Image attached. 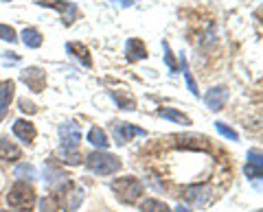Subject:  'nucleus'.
<instances>
[{"mask_svg":"<svg viewBox=\"0 0 263 212\" xmlns=\"http://www.w3.org/2000/svg\"><path fill=\"white\" fill-rule=\"evenodd\" d=\"M143 190H145L143 182L138 177H132V175L117 177L112 182V193L117 195V199L123 201V203H136L138 199H141Z\"/></svg>","mask_w":263,"mask_h":212,"instance_id":"nucleus-1","label":"nucleus"},{"mask_svg":"<svg viewBox=\"0 0 263 212\" xmlns=\"http://www.w3.org/2000/svg\"><path fill=\"white\" fill-rule=\"evenodd\" d=\"M86 166L90 173H97V175H114L117 171H121V160L117 156H112L108 151H92L90 156L86 158Z\"/></svg>","mask_w":263,"mask_h":212,"instance_id":"nucleus-2","label":"nucleus"},{"mask_svg":"<svg viewBox=\"0 0 263 212\" xmlns=\"http://www.w3.org/2000/svg\"><path fill=\"white\" fill-rule=\"evenodd\" d=\"M35 201H37V195L33 190V186L27 182L13 184L9 188V193H7V203L15 210H31L35 206Z\"/></svg>","mask_w":263,"mask_h":212,"instance_id":"nucleus-3","label":"nucleus"},{"mask_svg":"<svg viewBox=\"0 0 263 212\" xmlns=\"http://www.w3.org/2000/svg\"><path fill=\"white\" fill-rule=\"evenodd\" d=\"M84 188H79V186H68L64 193H60L57 195V199H60V206H62V210H66V212H75L81 203H84Z\"/></svg>","mask_w":263,"mask_h":212,"instance_id":"nucleus-4","label":"nucleus"},{"mask_svg":"<svg viewBox=\"0 0 263 212\" xmlns=\"http://www.w3.org/2000/svg\"><path fill=\"white\" fill-rule=\"evenodd\" d=\"M57 134H60V140H62V149H79L81 127L77 123H62Z\"/></svg>","mask_w":263,"mask_h":212,"instance_id":"nucleus-5","label":"nucleus"},{"mask_svg":"<svg viewBox=\"0 0 263 212\" xmlns=\"http://www.w3.org/2000/svg\"><path fill=\"white\" fill-rule=\"evenodd\" d=\"M22 83H27V88L31 90V92H44V86H46V75L42 68H35L31 66L27 70H22Z\"/></svg>","mask_w":263,"mask_h":212,"instance_id":"nucleus-6","label":"nucleus"},{"mask_svg":"<svg viewBox=\"0 0 263 212\" xmlns=\"http://www.w3.org/2000/svg\"><path fill=\"white\" fill-rule=\"evenodd\" d=\"M211 186H206V184H193V186H186L184 188V199L189 201V203H195V206H206L209 203V199H211Z\"/></svg>","mask_w":263,"mask_h":212,"instance_id":"nucleus-7","label":"nucleus"},{"mask_svg":"<svg viewBox=\"0 0 263 212\" xmlns=\"http://www.w3.org/2000/svg\"><path fill=\"white\" fill-rule=\"evenodd\" d=\"M112 134H114V140L117 144H127L134 136H145L147 132L145 129H138V127H132L129 123H112Z\"/></svg>","mask_w":263,"mask_h":212,"instance_id":"nucleus-8","label":"nucleus"},{"mask_svg":"<svg viewBox=\"0 0 263 212\" xmlns=\"http://www.w3.org/2000/svg\"><path fill=\"white\" fill-rule=\"evenodd\" d=\"M228 101V90L224 86H215V88H211L206 94H204V103H206V108L211 112H217L221 110L226 105Z\"/></svg>","mask_w":263,"mask_h":212,"instance_id":"nucleus-9","label":"nucleus"},{"mask_svg":"<svg viewBox=\"0 0 263 212\" xmlns=\"http://www.w3.org/2000/svg\"><path fill=\"white\" fill-rule=\"evenodd\" d=\"M40 5H42V7H51V9L60 11L64 15V24H66V27H70V24L77 20V15H79L77 5L75 3H66V0H57V3H40Z\"/></svg>","mask_w":263,"mask_h":212,"instance_id":"nucleus-10","label":"nucleus"},{"mask_svg":"<svg viewBox=\"0 0 263 212\" xmlns=\"http://www.w3.org/2000/svg\"><path fill=\"white\" fill-rule=\"evenodd\" d=\"M13 134H15V138H20L22 142H33L35 140V125L31 123V120H24V118H18L13 123Z\"/></svg>","mask_w":263,"mask_h":212,"instance_id":"nucleus-11","label":"nucleus"},{"mask_svg":"<svg viewBox=\"0 0 263 212\" xmlns=\"http://www.w3.org/2000/svg\"><path fill=\"white\" fill-rule=\"evenodd\" d=\"M66 51H68V55H72L75 59L81 63V66L86 68H92V57H90V51L84 46V44H77V42H68L66 44Z\"/></svg>","mask_w":263,"mask_h":212,"instance_id":"nucleus-12","label":"nucleus"},{"mask_svg":"<svg viewBox=\"0 0 263 212\" xmlns=\"http://www.w3.org/2000/svg\"><path fill=\"white\" fill-rule=\"evenodd\" d=\"M13 92H15V83H13V81H0V120L5 118L7 110H9Z\"/></svg>","mask_w":263,"mask_h":212,"instance_id":"nucleus-13","label":"nucleus"},{"mask_svg":"<svg viewBox=\"0 0 263 212\" xmlns=\"http://www.w3.org/2000/svg\"><path fill=\"white\" fill-rule=\"evenodd\" d=\"M0 160H3V162L20 160V149L9 140V138H5V136H0Z\"/></svg>","mask_w":263,"mask_h":212,"instance_id":"nucleus-14","label":"nucleus"},{"mask_svg":"<svg viewBox=\"0 0 263 212\" xmlns=\"http://www.w3.org/2000/svg\"><path fill=\"white\" fill-rule=\"evenodd\" d=\"M145 57H147V48L143 44V39L138 37L127 39V59L138 61V59H145Z\"/></svg>","mask_w":263,"mask_h":212,"instance_id":"nucleus-15","label":"nucleus"},{"mask_svg":"<svg viewBox=\"0 0 263 212\" xmlns=\"http://www.w3.org/2000/svg\"><path fill=\"white\" fill-rule=\"evenodd\" d=\"M88 142L92 144V146H97L99 151H105L110 146V142H108V136H105V132L101 127H92L88 132Z\"/></svg>","mask_w":263,"mask_h":212,"instance_id":"nucleus-16","label":"nucleus"},{"mask_svg":"<svg viewBox=\"0 0 263 212\" xmlns=\"http://www.w3.org/2000/svg\"><path fill=\"white\" fill-rule=\"evenodd\" d=\"M158 116L171 120V123H178V125H191V118H189L186 114L174 110V108H167V110L162 108V110H158Z\"/></svg>","mask_w":263,"mask_h":212,"instance_id":"nucleus-17","label":"nucleus"},{"mask_svg":"<svg viewBox=\"0 0 263 212\" xmlns=\"http://www.w3.org/2000/svg\"><path fill=\"white\" fill-rule=\"evenodd\" d=\"M22 42H24V46L27 48H40L42 46V42H44V37H42V33H40L37 29H24L22 31Z\"/></svg>","mask_w":263,"mask_h":212,"instance_id":"nucleus-18","label":"nucleus"},{"mask_svg":"<svg viewBox=\"0 0 263 212\" xmlns=\"http://www.w3.org/2000/svg\"><path fill=\"white\" fill-rule=\"evenodd\" d=\"M112 99L117 101V105L121 110H134V96H132L127 90H112Z\"/></svg>","mask_w":263,"mask_h":212,"instance_id":"nucleus-19","label":"nucleus"},{"mask_svg":"<svg viewBox=\"0 0 263 212\" xmlns=\"http://www.w3.org/2000/svg\"><path fill=\"white\" fill-rule=\"evenodd\" d=\"M141 212H171V208L160 199H145L141 203Z\"/></svg>","mask_w":263,"mask_h":212,"instance_id":"nucleus-20","label":"nucleus"},{"mask_svg":"<svg viewBox=\"0 0 263 212\" xmlns=\"http://www.w3.org/2000/svg\"><path fill=\"white\" fill-rule=\"evenodd\" d=\"M13 175L22 182V179H35L37 177V171H35V166H33V164H18V166H15V173Z\"/></svg>","mask_w":263,"mask_h":212,"instance_id":"nucleus-21","label":"nucleus"},{"mask_svg":"<svg viewBox=\"0 0 263 212\" xmlns=\"http://www.w3.org/2000/svg\"><path fill=\"white\" fill-rule=\"evenodd\" d=\"M40 210L42 212H60L62 206H60V199H57V195H48L40 201Z\"/></svg>","mask_w":263,"mask_h":212,"instance_id":"nucleus-22","label":"nucleus"},{"mask_svg":"<svg viewBox=\"0 0 263 212\" xmlns=\"http://www.w3.org/2000/svg\"><path fill=\"white\" fill-rule=\"evenodd\" d=\"M60 158L66 164H81V153L77 149H60Z\"/></svg>","mask_w":263,"mask_h":212,"instance_id":"nucleus-23","label":"nucleus"},{"mask_svg":"<svg viewBox=\"0 0 263 212\" xmlns=\"http://www.w3.org/2000/svg\"><path fill=\"white\" fill-rule=\"evenodd\" d=\"M180 66H182L184 79H186V86H189V90H191V94H193V96H200V90H197L195 81H193V77H191V72H189V63H186V59H184V55L180 57Z\"/></svg>","mask_w":263,"mask_h":212,"instance_id":"nucleus-24","label":"nucleus"},{"mask_svg":"<svg viewBox=\"0 0 263 212\" xmlns=\"http://www.w3.org/2000/svg\"><path fill=\"white\" fill-rule=\"evenodd\" d=\"M215 129H217V132H219L221 136H224V138H228V140H239V136H237V132H235L233 127H228L226 123H219V120H217V123H215Z\"/></svg>","mask_w":263,"mask_h":212,"instance_id":"nucleus-25","label":"nucleus"},{"mask_svg":"<svg viewBox=\"0 0 263 212\" xmlns=\"http://www.w3.org/2000/svg\"><path fill=\"white\" fill-rule=\"evenodd\" d=\"M0 39H5V42H15L18 39V35H15L13 27H9V24H0Z\"/></svg>","mask_w":263,"mask_h":212,"instance_id":"nucleus-26","label":"nucleus"},{"mask_svg":"<svg viewBox=\"0 0 263 212\" xmlns=\"http://www.w3.org/2000/svg\"><path fill=\"white\" fill-rule=\"evenodd\" d=\"M162 46H164V63L169 66V70H171V72H178V63L174 61V55H171L169 44H167V42H162Z\"/></svg>","mask_w":263,"mask_h":212,"instance_id":"nucleus-27","label":"nucleus"},{"mask_svg":"<svg viewBox=\"0 0 263 212\" xmlns=\"http://www.w3.org/2000/svg\"><path fill=\"white\" fill-rule=\"evenodd\" d=\"M248 160H250V162H248L250 166H254V168L261 171V151H259V149H250V151H248Z\"/></svg>","mask_w":263,"mask_h":212,"instance_id":"nucleus-28","label":"nucleus"},{"mask_svg":"<svg viewBox=\"0 0 263 212\" xmlns=\"http://www.w3.org/2000/svg\"><path fill=\"white\" fill-rule=\"evenodd\" d=\"M18 105H20V110H22L24 114H35V112H37V108H35V105H33V101L20 99V101H18Z\"/></svg>","mask_w":263,"mask_h":212,"instance_id":"nucleus-29","label":"nucleus"},{"mask_svg":"<svg viewBox=\"0 0 263 212\" xmlns=\"http://www.w3.org/2000/svg\"><path fill=\"white\" fill-rule=\"evenodd\" d=\"M246 175H248V177H257V179H259V177H261V171L248 164V166H246Z\"/></svg>","mask_w":263,"mask_h":212,"instance_id":"nucleus-30","label":"nucleus"},{"mask_svg":"<svg viewBox=\"0 0 263 212\" xmlns=\"http://www.w3.org/2000/svg\"><path fill=\"white\" fill-rule=\"evenodd\" d=\"M176 212H191V208H186V206H178Z\"/></svg>","mask_w":263,"mask_h":212,"instance_id":"nucleus-31","label":"nucleus"},{"mask_svg":"<svg viewBox=\"0 0 263 212\" xmlns=\"http://www.w3.org/2000/svg\"><path fill=\"white\" fill-rule=\"evenodd\" d=\"M117 3H121V5H125V7H129L132 3H134V0H117Z\"/></svg>","mask_w":263,"mask_h":212,"instance_id":"nucleus-32","label":"nucleus"},{"mask_svg":"<svg viewBox=\"0 0 263 212\" xmlns=\"http://www.w3.org/2000/svg\"><path fill=\"white\" fill-rule=\"evenodd\" d=\"M7 3H9V0H7Z\"/></svg>","mask_w":263,"mask_h":212,"instance_id":"nucleus-33","label":"nucleus"},{"mask_svg":"<svg viewBox=\"0 0 263 212\" xmlns=\"http://www.w3.org/2000/svg\"><path fill=\"white\" fill-rule=\"evenodd\" d=\"M7 212H9V210H7Z\"/></svg>","mask_w":263,"mask_h":212,"instance_id":"nucleus-34","label":"nucleus"}]
</instances>
